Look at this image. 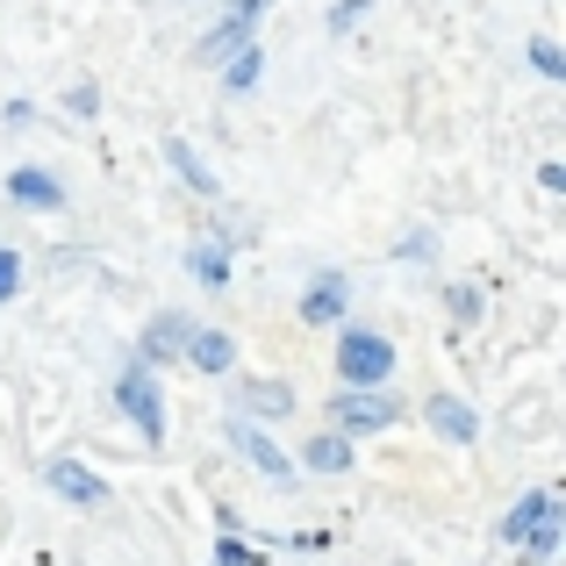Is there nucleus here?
<instances>
[{"mask_svg":"<svg viewBox=\"0 0 566 566\" xmlns=\"http://www.w3.org/2000/svg\"><path fill=\"white\" fill-rule=\"evenodd\" d=\"M345 308H352V280L337 273V265H316L308 287H302V323H308V331H337Z\"/></svg>","mask_w":566,"mask_h":566,"instance_id":"nucleus-6","label":"nucleus"},{"mask_svg":"<svg viewBox=\"0 0 566 566\" xmlns=\"http://www.w3.org/2000/svg\"><path fill=\"white\" fill-rule=\"evenodd\" d=\"M65 115H72V123H94V115H101V86L94 80H72L65 86Z\"/></svg>","mask_w":566,"mask_h":566,"instance_id":"nucleus-19","label":"nucleus"},{"mask_svg":"<svg viewBox=\"0 0 566 566\" xmlns=\"http://www.w3.org/2000/svg\"><path fill=\"white\" fill-rule=\"evenodd\" d=\"M187 273L201 280V287H230V273H237L230 237H222V230H201V237L187 244Z\"/></svg>","mask_w":566,"mask_h":566,"instance_id":"nucleus-11","label":"nucleus"},{"mask_svg":"<svg viewBox=\"0 0 566 566\" xmlns=\"http://www.w3.org/2000/svg\"><path fill=\"white\" fill-rule=\"evenodd\" d=\"M166 166L180 172V180H187L193 193H201V201H216V193H222V180H216V172H208V158L193 151L187 137H166Z\"/></svg>","mask_w":566,"mask_h":566,"instance_id":"nucleus-15","label":"nucleus"},{"mask_svg":"<svg viewBox=\"0 0 566 566\" xmlns=\"http://www.w3.org/2000/svg\"><path fill=\"white\" fill-rule=\"evenodd\" d=\"M280 416H294V387L287 380H244V423H280Z\"/></svg>","mask_w":566,"mask_h":566,"instance_id":"nucleus-13","label":"nucleus"},{"mask_svg":"<svg viewBox=\"0 0 566 566\" xmlns=\"http://www.w3.org/2000/svg\"><path fill=\"white\" fill-rule=\"evenodd\" d=\"M115 409L137 423L144 444H166V395H158V374H151V366L129 359L123 374H115Z\"/></svg>","mask_w":566,"mask_h":566,"instance_id":"nucleus-4","label":"nucleus"},{"mask_svg":"<svg viewBox=\"0 0 566 566\" xmlns=\"http://www.w3.org/2000/svg\"><path fill=\"white\" fill-rule=\"evenodd\" d=\"M331 423H337V438H374V430L401 423V401H395V387H337Z\"/></svg>","mask_w":566,"mask_h":566,"instance_id":"nucleus-2","label":"nucleus"},{"mask_svg":"<svg viewBox=\"0 0 566 566\" xmlns=\"http://www.w3.org/2000/svg\"><path fill=\"white\" fill-rule=\"evenodd\" d=\"M444 308H452V323H473L481 316V287H444Z\"/></svg>","mask_w":566,"mask_h":566,"instance_id":"nucleus-22","label":"nucleus"},{"mask_svg":"<svg viewBox=\"0 0 566 566\" xmlns=\"http://www.w3.org/2000/svg\"><path fill=\"white\" fill-rule=\"evenodd\" d=\"M14 294H22V251L0 244V302H14Z\"/></svg>","mask_w":566,"mask_h":566,"instance_id":"nucleus-21","label":"nucleus"},{"mask_svg":"<svg viewBox=\"0 0 566 566\" xmlns=\"http://www.w3.org/2000/svg\"><path fill=\"white\" fill-rule=\"evenodd\" d=\"M216 566H265L259 545H244L237 531H216Z\"/></svg>","mask_w":566,"mask_h":566,"instance_id":"nucleus-18","label":"nucleus"},{"mask_svg":"<svg viewBox=\"0 0 566 566\" xmlns=\"http://www.w3.org/2000/svg\"><path fill=\"white\" fill-rule=\"evenodd\" d=\"M230 444H237V452H244V459H251V467H259V473H265V481H280V488H287V481H294V473H302V467H294V459H287V452H280V438H273V430H259V423H244V416H237V423H230Z\"/></svg>","mask_w":566,"mask_h":566,"instance_id":"nucleus-7","label":"nucleus"},{"mask_svg":"<svg viewBox=\"0 0 566 566\" xmlns=\"http://www.w3.org/2000/svg\"><path fill=\"white\" fill-rule=\"evenodd\" d=\"M538 187L545 193H566V166H559V158H545V166H538Z\"/></svg>","mask_w":566,"mask_h":566,"instance_id":"nucleus-25","label":"nucleus"},{"mask_svg":"<svg viewBox=\"0 0 566 566\" xmlns=\"http://www.w3.org/2000/svg\"><path fill=\"white\" fill-rule=\"evenodd\" d=\"M8 201L36 208V216H57V208H65V180H57L51 166H14L8 172Z\"/></svg>","mask_w":566,"mask_h":566,"instance_id":"nucleus-10","label":"nucleus"},{"mask_svg":"<svg viewBox=\"0 0 566 566\" xmlns=\"http://www.w3.org/2000/svg\"><path fill=\"white\" fill-rule=\"evenodd\" d=\"M187 337H193V316H180V308H166V316H151L144 323V345H137V366H172L187 352Z\"/></svg>","mask_w":566,"mask_h":566,"instance_id":"nucleus-8","label":"nucleus"},{"mask_svg":"<svg viewBox=\"0 0 566 566\" xmlns=\"http://www.w3.org/2000/svg\"><path fill=\"white\" fill-rule=\"evenodd\" d=\"M337 380L345 387H387L395 380V337L387 331H337Z\"/></svg>","mask_w":566,"mask_h":566,"instance_id":"nucleus-3","label":"nucleus"},{"mask_svg":"<svg viewBox=\"0 0 566 566\" xmlns=\"http://www.w3.org/2000/svg\"><path fill=\"white\" fill-rule=\"evenodd\" d=\"M43 481H51V495H65L72 510H101V502H115L108 481H101L94 467H80V459H51V467H43Z\"/></svg>","mask_w":566,"mask_h":566,"instance_id":"nucleus-9","label":"nucleus"},{"mask_svg":"<svg viewBox=\"0 0 566 566\" xmlns=\"http://www.w3.org/2000/svg\"><path fill=\"white\" fill-rule=\"evenodd\" d=\"M531 72H538V80H566V57H559L553 36H531Z\"/></svg>","mask_w":566,"mask_h":566,"instance_id":"nucleus-20","label":"nucleus"},{"mask_svg":"<svg viewBox=\"0 0 566 566\" xmlns=\"http://www.w3.org/2000/svg\"><path fill=\"white\" fill-rule=\"evenodd\" d=\"M423 423L438 430L444 444H473V438H481V416H473V401H459V395H430Z\"/></svg>","mask_w":566,"mask_h":566,"instance_id":"nucleus-12","label":"nucleus"},{"mask_svg":"<svg viewBox=\"0 0 566 566\" xmlns=\"http://www.w3.org/2000/svg\"><path fill=\"white\" fill-rule=\"evenodd\" d=\"M180 359L193 366V374H230V366H237V345L222 331H201V323H193V337H187Z\"/></svg>","mask_w":566,"mask_h":566,"instance_id":"nucleus-14","label":"nucleus"},{"mask_svg":"<svg viewBox=\"0 0 566 566\" xmlns=\"http://www.w3.org/2000/svg\"><path fill=\"white\" fill-rule=\"evenodd\" d=\"M352 438H337V430H323V438H308V452L294 459V467H308V473H352Z\"/></svg>","mask_w":566,"mask_h":566,"instance_id":"nucleus-16","label":"nucleus"},{"mask_svg":"<svg viewBox=\"0 0 566 566\" xmlns=\"http://www.w3.org/2000/svg\"><path fill=\"white\" fill-rule=\"evenodd\" d=\"M495 538L510 545L524 566H545V559L559 553V538H566V502H559V488H531L524 502H510V516H502Z\"/></svg>","mask_w":566,"mask_h":566,"instance_id":"nucleus-1","label":"nucleus"},{"mask_svg":"<svg viewBox=\"0 0 566 566\" xmlns=\"http://www.w3.org/2000/svg\"><path fill=\"white\" fill-rule=\"evenodd\" d=\"M259 72H265V43H244V51L222 65V94H251V86H259Z\"/></svg>","mask_w":566,"mask_h":566,"instance_id":"nucleus-17","label":"nucleus"},{"mask_svg":"<svg viewBox=\"0 0 566 566\" xmlns=\"http://www.w3.org/2000/svg\"><path fill=\"white\" fill-rule=\"evenodd\" d=\"M265 8H273V0H230V8H222V22L201 36V65H230L244 43H259V14Z\"/></svg>","mask_w":566,"mask_h":566,"instance_id":"nucleus-5","label":"nucleus"},{"mask_svg":"<svg viewBox=\"0 0 566 566\" xmlns=\"http://www.w3.org/2000/svg\"><path fill=\"white\" fill-rule=\"evenodd\" d=\"M366 8H374V0H337V8H331V36L359 29V22H366Z\"/></svg>","mask_w":566,"mask_h":566,"instance_id":"nucleus-23","label":"nucleus"},{"mask_svg":"<svg viewBox=\"0 0 566 566\" xmlns=\"http://www.w3.org/2000/svg\"><path fill=\"white\" fill-rule=\"evenodd\" d=\"M395 251H401V259H430V251H438V244H430V230H409V237H401Z\"/></svg>","mask_w":566,"mask_h":566,"instance_id":"nucleus-24","label":"nucleus"}]
</instances>
